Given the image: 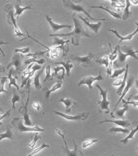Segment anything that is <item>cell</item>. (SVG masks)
<instances>
[{"label":"cell","instance_id":"57","mask_svg":"<svg viewBox=\"0 0 138 156\" xmlns=\"http://www.w3.org/2000/svg\"><path fill=\"white\" fill-rule=\"evenodd\" d=\"M137 77H138V76H137Z\"/></svg>","mask_w":138,"mask_h":156},{"label":"cell","instance_id":"21","mask_svg":"<svg viewBox=\"0 0 138 156\" xmlns=\"http://www.w3.org/2000/svg\"><path fill=\"white\" fill-rule=\"evenodd\" d=\"M14 8H15V16H16V19H18L19 17L21 16V14H22L24 11H26V10H30L32 9V6H22L20 4L19 2H15L14 3Z\"/></svg>","mask_w":138,"mask_h":156},{"label":"cell","instance_id":"37","mask_svg":"<svg viewBox=\"0 0 138 156\" xmlns=\"http://www.w3.org/2000/svg\"><path fill=\"white\" fill-rule=\"evenodd\" d=\"M20 95L18 94L17 91H13V95H12V98H11V102H12V107L11 109H13V111L15 110V104L17 103L18 101H20Z\"/></svg>","mask_w":138,"mask_h":156},{"label":"cell","instance_id":"47","mask_svg":"<svg viewBox=\"0 0 138 156\" xmlns=\"http://www.w3.org/2000/svg\"><path fill=\"white\" fill-rule=\"evenodd\" d=\"M122 101H123V104H127V105L130 104L138 108V101H125V100H122Z\"/></svg>","mask_w":138,"mask_h":156},{"label":"cell","instance_id":"12","mask_svg":"<svg viewBox=\"0 0 138 156\" xmlns=\"http://www.w3.org/2000/svg\"><path fill=\"white\" fill-rule=\"evenodd\" d=\"M45 19L47 20V22H48L49 25H50V28L52 29L53 32H57V31L61 30V29H64V28H72V26L70 25V24H58V23H56L55 21H53V19L48 15H45Z\"/></svg>","mask_w":138,"mask_h":156},{"label":"cell","instance_id":"7","mask_svg":"<svg viewBox=\"0 0 138 156\" xmlns=\"http://www.w3.org/2000/svg\"><path fill=\"white\" fill-rule=\"evenodd\" d=\"M27 90H28V96H27V100L25 102V104L24 105H20V109H19V112L22 114L23 116V121H24V124H25L26 126H29V127H33V126H36L35 124H33L31 122L30 120V117H29V114H28V103H29V91H30V81H28L27 82Z\"/></svg>","mask_w":138,"mask_h":156},{"label":"cell","instance_id":"34","mask_svg":"<svg viewBox=\"0 0 138 156\" xmlns=\"http://www.w3.org/2000/svg\"><path fill=\"white\" fill-rule=\"evenodd\" d=\"M109 132H111V133H124V134H128L130 131L127 128H123V127L115 126V127H111V128L109 129Z\"/></svg>","mask_w":138,"mask_h":156},{"label":"cell","instance_id":"35","mask_svg":"<svg viewBox=\"0 0 138 156\" xmlns=\"http://www.w3.org/2000/svg\"><path fill=\"white\" fill-rule=\"evenodd\" d=\"M96 142H98V139H85L82 142V144H81V148L87 149V148H89L91 145H93Z\"/></svg>","mask_w":138,"mask_h":156},{"label":"cell","instance_id":"43","mask_svg":"<svg viewBox=\"0 0 138 156\" xmlns=\"http://www.w3.org/2000/svg\"><path fill=\"white\" fill-rule=\"evenodd\" d=\"M7 81V77H1V79H0V94L1 93H7V91L5 90L4 88V84L6 83Z\"/></svg>","mask_w":138,"mask_h":156},{"label":"cell","instance_id":"44","mask_svg":"<svg viewBox=\"0 0 138 156\" xmlns=\"http://www.w3.org/2000/svg\"><path fill=\"white\" fill-rule=\"evenodd\" d=\"M15 51L16 53H21V54H28L30 52V47L29 46H26V47H23V48H15Z\"/></svg>","mask_w":138,"mask_h":156},{"label":"cell","instance_id":"25","mask_svg":"<svg viewBox=\"0 0 138 156\" xmlns=\"http://www.w3.org/2000/svg\"><path fill=\"white\" fill-rule=\"evenodd\" d=\"M3 139H8V140H13L14 139L13 132H12V130H11V128H10L9 126L5 129L4 132H2L1 134H0V142H1Z\"/></svg>","mask_w":138,"mask_h":156},{"label":"cell","instance_id":"5","mask_svg":"<svg viewBox=\"0 0 138 156\" xmlns=\"http://www.w3.org/2000/svg\"><path fill=\"white\" fill-rule=\"evenodd\" d=\"M12 125L15 127V128L19 131L21 133H24V132H44V129L42 128L40 126H33V127H29V126H26L25 124H24V121L23 119L21 118H14L12 120Z\"/></svg>","mask_w":138,"mask_h":156},{"label":"cell","instance_id":"54","mask_svg":"<svg viewBox=\"0 0 138 156\" xmlns=\"http://www.w3.org/2000/svg\"><path fill=\"white\" fill-rule=\"evenodd\" d=\"M137 152H138V145H137Z\"/></svg>","mask_w":138,"mask_h":156},{"label":"cell","instance_id":"24","mask_svg":"<svg viewBox=\"0 0 138 156\" xmlns=\"http://www.w3.org/2000/svg\"><path fill=\"white\" fill-rule=\"evenodd\" d=\"M61 87H62V81H57V82L52 85V87L50 88V89H48L47 91L45 92V98L49 99V97H50V95L52 93H54L55 91H57Z\"/></svg>","mask_w":138,"mask_h":156},{"label":"cell","instance_id":"16","mask_svg":"<svg viewBox=\"0 0 138 156\" xmlns=\"http://www.w3.org/2000/svg\"><path fill=\"white\" fill-rule=\"evenodd\" d=\"M103 123H113V124H115V125H117L118 127H123V128H128V127L131 126V124L128 121H125V120H123V119H116V120L105 119L99 122V124H103Z\"/></svg>","mask_w":138,"mask_h":156},{"label":"cell","instance_id":"55","mask_svg":"<svg viewBox=\"0 0 138 156\" xmlns=\"http://www.w3.org/2000/svg\"><path fill=\"white\" fill-rule=\"evenodd\" d=\"M111 156H114V155H113V154H112V155H111Z\"/></svg>","mask_w":138,"mask_h":156},{"label":"cell","instance_id":"27","mask_svg":"<svg viewBox=\"0 0 138 156\" xmlns=\"http://www.w3.org/2000/svg\"><path fill=\"white\" fill-rule=\"evenodd\" d=\"M138 131V121L136 123V126H135V128H134L133 130H131L130 132L127 134V136L125 138H123V139L120 140V143H123V144H127L129 142V140H131L132 138L134 137V135L136 134V132Z\"/></svg>","mask_w":138,"mask_h":156},{"label":"cell","instance_id":"46","mask_svg":"<svg viewBox=\"0 0 138 156\" xmlns=\"http://www.w3.org/2000/svg\"><path fill=\"white\" fill-rule=\"evenodd\" d=\"M40 139V136L38 135V134H36V135H35L34 137H33V139H32V142H31L30 144H29V148L30 149H34L35 148V145H36V143H37V141Z\"/></svg>","mask_w":138,"mask_h":156},{"label":"cell","instance_id":"1","mask_svg":"<svg viewBox=\"0 0 138 156\" xmlns=\"http://www.w3.org/2000/svg\"><path fill=\"white\" fill-rule=\"evenodd\" d=\"M72 19H73V22H74V27H73L72 32L63 33V34H49V36H56V37H59V38H62V37H65V36H72V44L74 46L79 45V40L82 36L90 38L91 33H89L87 30H85V28H84L82 26V24H81L80 20L77 19V16L75 15V14H73L72 15Z\"/></svg>","mask_w":138,"mask_h":156},{"label":"cell","instance_id":"18","mask_svg":"<svg viewBox=\"0 0 138 156\" xmlns=\"http://www.w3.org/2000/svg\"><path fill=\"white\" fill-rule=\"evenodd\" d=\"M128 110V105L124 104L122 108L120 109H116V110L110 112V115L112 118H116V119H123L125 117V113Z\"/></svg>","mask_w":138,"mask_h":156},{"label":"cell","instance_id":"2","mask_svg":"<svg viewBox=\"0 0 138 156\" xmlns=\"http://www.w3.org/2000/svg\"><path fill=\"white\" fill-rule=\"evenodd\" d=\"M54 133L58 134V135L62 138L63 143H64V147H63V152H64L66 156H84L83 152L80 150V148L78 147V145H77L75 140H73L74 148L71 150V149H69L68 143H67V140H66V137H65V133L63 132V131L60 130V129H57V128L54 129Z\"/></svg>","mask_w":138,"mask_h":156},{"label":"cell","instance_id":"31","mask_svg":"<svg viewBox=\"0 0 138 156\" xmlns=\"http://www.w3.org/2000/svg\"><path fill=\"white\" fill-rule=\"evenodd\" d=\"M118 47H119V45H117L115 47V49L113 51H111L110 54L108 55V57H109V65H110L111 68H113V63H114L115 61V59L117 58V52H118Z\"/></svg>","mask_w":138,"mask_h":156},{"label":"cell","instance_id":"19","mask_svg":"<svg viewBox=\"0 0 138 156\" xmlns=\"http://www.w3.org/2000/svg\"><path fill=\"white\" fill-rule=\"evenodd\" d=\"M97 63H99V64L101 65H104L105 68H106V74H107L108 76H111L112 74V68L110 67V65H109V57L108 55H104L103 57L101 58H97L96 60H95Z\"/></svg>","mask_w":138,"mask_h":156},{"label":"cell","instance_id":"33","mask_svg":"<svg viewBox=\"0 0 138 156\" xmlns=\"http://www.w3.org/2000/svg\"><path fill=\"white\" fill-rule=\"evenodd\" d=\"M42 73V70H39V72L36 73L34 75V78H33V84H34V87L36 88V89H41V84H40V75Z\"/></svg>","mask_w":138,"mask_h":156},{"label":"cell","instance_id":"20","mask_svg":"<svg viewBox=\"0 0 138 156\" xmlns=\"http://www.w3.org/2000/svg\"><path fill=\"white\" fill-rule=\"evenodd\" d=\"M59 101L61 102V103L64 104L65 106V112L68 114L71 111V107L74 105H76V101H74L72 98H69V97H64V98H60Z\"/></svg>","mask_w":138,"mask_h":156},{"label":"cell","instance_id":"6","mask_svg":"<svg viewBox=\"0 0 138 156\" xmlns=\"http://www.w3.org/2000/svg\"><path fill=\"white\" fill-rule=\"evenodd\" d=\"M96 88L99 90V93L101 95V100L98 101L97 103L100 106L99 111H104L105 113H110V103H109L107 99V94H108V89H103L99 84H96Z\"/></svg>","mask_w":138,"mask_h":156},{"label":"cell","instance_id":"4","mask_svg":"<svg viewBox=\"0 0 138 156\" xmlns=\"http://www.w3.org/2000/svg\"><path fill=\"white\" fill-rule=\"evenodd\" d=\"M5 13H6L7 22L14 26V34L18 37L24 36V34L21 32V30L19 29L18 25H17V22H16V19H15V12L13 11V5L12 4L8 3V4L5 6Z\"/></svg>","mask_w":138,"mask_h":156},{"label":"cell","instance_id":"15","mask_svg":"<svg viewBox=\"0 0 138 156\" xmlns=\"http://www.w3.org/2000/svg\"><path fill=\"white\" fill-rule=\"evenodd\" d=\"M135 82V80H134V78H133V76H131L129 78V79H127V82H126V85H125V87H124V89H123V91H122V93H121V95H120V97H119V100L117 101V103L115 104V107H114V110H116V108H117V106H118V104L121 102L122 100H123V98H124V96L125 95L128 93L129 92V90L131 89V87H132V85H133V83Z\"/></svg>","mask_w":138,"mask_h":156},{"label":"cell","instance_id":"39","mask_svg":"<svg viewBox=\"0 0 138 156\" xmlns=\"http://www.w3.org/2000/svg\"><path fill=\"white\" fill-rule=\"evenodd\" d=\"M125 72V67H123V68H119V69H115L114 71L112 72V74H111V78H118V77H120V75L121 74H123Z\"/></svg>","mask_w":138,"mask_h":156},{"label":"cell","instance_id":"50","mask_svg":"<svg viewBox=\"0 0 138 156\" xmlns=\"http://www.w3.org/2000/svg\"><path fill=\"white\" fill-rule=\"evenodd\" d=\"M133 99H134V100H135V101H138V94L134 95V96H133Z\"/></svg>","mask_w":138,"mask_h":156},{"label":"cell","instance_id":"9","mask_svg":"<svg viewBox=\"0 0 138 156\" xmlns=\"http://www.w3.org/2000/svg\"><path fill=\"white\" fill-rule=\"evenodd\" d=\"M100 80H103V76H102L101 72H99L97 75H87L84 78H82V79L77 83V86L86 85V86L91 90L92 89V84H93L95 81H100Z\"/></svg>","mask_w":138,"mask_h":156},{"label":"cell","instance_id":"3","mask_svg":"<svg viewBox=\"0 0 138 156\" xmlns=\"http://www.w3.org/2000/svg\"><path fill=\"white\" fill-rule=\"evenodd\" d=\"M63 4L66 7L67 9H69L70 11H73V12H80V13H83L85 14V15L89 18L90 20L92 21H98V22H100V20H106V19H100V18H95V17H92L89 12H87V10L84 8V7L81 5V4H78V3H75L73 1H70V0H64L63 1Z\"/></svg>","mask_w":138,"mask_h":156},{"label":"cell","instance_id":"52","mask_svg":"<svg viewBox=\"0 0 138 156\" xmlns=\"http://www.w3.org/2000/svg\"><path fill=\"white\" fill-rule=\"evenodd\" d=\"M0 117H1V109H0ZM2 124V122H0V125Z\"/></svg>","mask_w":138,"mask_h":156},{"label":"cell","instance_id":"13","mask_svg":"<svg viewBox=\"0 0 138 156\" xmlns=\"http://www.w3.org/2000/svg\"><path fill=\"white\" fill-rule=\"evenodd\" d=\"M109 32H111V33H113L115 35L116 37H117L119 40H120V42H123V41H129V40H131V39L135 36V34H137L138 33V21L136 22V29L133 31V32H131V33H129V34H127V35H125V36H122V35H120L117 31L116 30H114V29H110L109 30Z\"/></svg>","mask_w":138,"mask_h":156},{"label":"cell","instance_id":"29","mask_svg":"<svg viewBox=\"0 0 138 156\" xmlns=\"http://www.w3.org/2000/svg\"><path fill=\"white\" fill-rule=\"evenodd\" d=\"M120 50H121L123 53H125V54H127L128 56H131V57H133L134 59L138 61V57H137L136 53L133 50L132 47H130V46H124V47H120Z\"/></svg>","mask_w":138,"mask_h":156},{"label":"cell","instance_id":"48","mask_svg":"<svg viewBox=\"0 0 138 156\" xmlns=\"http://www.w3.org/2000/svg\"><path fill=\"white\" fill-rule=\"evenodd\" d=\"M5 44H8V42H5V41H0V46H1V45H5ZM0 52H1V55H2V56H5V53L3 52V50L1 49V47H0Z\"/></svg>","mask_w":138,"mask_h":156},{"label":"cell","instance_id":"40","mask_svg":"<svg viewBox=\"0 0 138 156\" xmlns=\"http://www.w3.org/2000/svg\"><path fill=\"white\" fill-rule=\"evenodd\" d=\"M31 106H32L33 110L37 111V112L43 111V106H42V104L40 103L39 101H33L32 104H31Z\"/></svg>","mask_w":138,"mask_h":156},{"label":"cell","instance_id":"14","mask_svg":"<svg viewBox=\"0 0 138 156\" xmlns=\"http://www.w3.org/2000/svg\"><path fill=\"white\" fill-rule=\"evenodd\" d=\"M77 17H78V19L81 20L82 22L85 24V25L88 27V28H90V29L93 31V32L95 34H97L99 32V29L101 28V25H102V23L101 22H97V23H91L88 21L87 18H85V17H83V16H81V15H77Z\"/></svg>","mask_w":138,"mask_h":156},{"label":"cell","instance_id":"45","mask_svg":"<svg viewBox=\"0 0 138 156\" xmlns=\"http://www.w3.org/2000/svg\"><path fill=\"white\" fill-rule=\"evenodd\" d=\"M46 54V50L45 51H36V52H34V53H28V54H26L27 57H31V58H37L38 56H40V55H44Z\"/></svg>","mask_w":138,"mask_h":156},{"label":"cell","instance_id":"36","mask_svg":"<svg viewBox=\"0 0 138 156\" xmlns=\"http://www.w3.org/2000/svg\"><path fill=\"white\" fill-rule=\"evenodd\" d=\"M49 147V145L48 144H45V143H43V144H41L39 147H36V148H34V149L31 151V153H29V154H27L26 156H34V155H36L37 153H39V152L41 151V150H43L44 148H48Z\"/></svg>","mask_w":138,"mask_h":156},{"label":"cell","instance_id":"49","mask_svg":"<svg viewBox=\"0 0 138 156\" xmlns=\"http://www.w3.org/2000/svg\"><path fill=\"white\" fill-rule=\"evenodd\" d=\"M5 70H6V68H5V67H4V66H3L2 64H0V73L4 72V71H5Z\"/></svg>","mask_w":138,"mask_h":156},{"label":"cell","instance_id":"17","mask_svg":"<svg viewBox=\"0 0 138 156\" xmlns=\"http://www.w3.org/2000/svg\"><path fill=\"white\" fill-rule=\"evenodd\" d=\"M65 69L63 68L62 66H56L54 67V68L52 69V71H51V77L52 78H57V79L59 81H62L63 80V78H64L65 76Z\"/></svg>","mask_w":138,"mask_h":156},{"label":"cell","instance_id":"53","mask_svg":"<svg viewBox=\"0 0 138 156\" xmlns=\"http://www.w3.org/2000/svg\"><path fill=\"white\" fill-rule=\"evenodd\" d=\"M135 53H138V50H136V51H135Z\"/></svg>","mask_w":138,"mask_h":156},{"label":"cell","instance_id":"32","mask_svg":"<svg viewBox=\"0 0 138 156\" xmlns=\"http://www.w3.org/2000/svg\"><path fill=\"white\" fill-rule=\"evenodd\" d=\"M109 3H110V5L112 7H114L117 11H120L122 8L125 7V1H113V0H110Z\"/></svg>","mask_w":138,"mask_h":156},{"label":"cell","instance_id":"28","mask_svg":"<svg viewBox=\"0 0 138 156\" xmlns=\"http://www.w3.org/2000/svg\"><path fill=\"white\" fill-rule=\"evenodd\" d=\"M13 72H14V70L11 68V69H9V72H8V76H7V78L9 79V87H11V86H14L16 88L17 90H20V87L17 85L16 83V78L15 77H13Z\"/></svg>","mask_w":138,"mask_h":156},{"label":"cell","instance_id":"56","mask_svg":"<svg viewBox=\"0 0 138 156\" xmlns=\"http://www.w3.org/2000/svg\"><path fill=\"white\" fill-rule=\"evenodd\" d=\"M0 79H1V77H0Z\"/></svg>","mask_w":138,"mask_h":156},{"label":"cell","instance_id":"10","mask_svg":"<svg viewBox=\"0 0 138 156\" xmlns=\"http://www.w3.org/2000/svg\"><path fill=\"white\" fill-rule=\"evenodd\" d=\"M54 113L56 115H58L62 118H64L68 121H80V120H85L88 118L89 116V113L88 112H83V113H78L76 115H68V114H64L62 112H59V111H54Z\"/></svg>","mask_w":138,"mask_h":156},{"label":"cell","instance_id":"11","mask_svg":"<svg viewBox=\"0 0 138 156\" xmlns=\"http://www.w3.org/2000/svg\"><path fill=\"white\" fill-rule=\"evenodd\" d=\"M94 58V54L91 52H88L86 55H82V56H75V55H71L70 56V59L73 60L79 64L83 65V66H88L90 65L91 61Z\"/></svg>","mask_w":138,"mask_h":156},{"label":"cell","instance_id":"8","mask_svg":"<svg viewBox=\"0 0 138 156\" xmlns=\"http://www.w3.org/2000/svg\"><path fill=\"white\" fill-rule=\"evenodd\" d=\"M11 67H14L15 68V73L16 74H19L22 71V56L18 53H15L13 56L10 62L7 64L6 66V69H11Z\"/></svg>","mask_w":138,"mask_h":156},{"label":"cell","instance_id":"38","mask_svg":"<svg viewBox=\"0 0 138 156\" xmlns=\"http://www.w3.org/2000/svg\"><path fill=\"white\" fill-rule=\"evenodd\" d=\"M45 62V60L44 59H37V58H30V59H27V60H25L24 61V64L25 65H29V64H31V63H36V64H39V65H41V64H43V63Z\"/></svg>","mask_w":138,"mask_h":156},{"label":"cell","instance_id":"41","mask_svg":"<svg viewBox=\"0 0 138 156\" xmlns=\"http://www.w3.org/2000/svg\"><path fill=\"white\" fill-rule=\"evenodd\" d=\"M127 57H128V55L125 54V53H123L121 50H120V46L118 47V61L120 63H124L126 61Z\"/></svg>","mask_w":138,"mask_h":156},{"label":"cell","instance_id":"22","mask_svg":"<svg viewBox=\"0 0 138 156\" xmlns=\"http://www.w3.org/2000/svg\"><path fill=\"white\" fill-rule=\"evenodd\" d=\"M55 64L62 66L63 68L65 69V72H66V75L67 76H70L71 74V70L73 68V64L71 63L70 60H67V61H59V62H55Z\"/></svg>","mask_w":138,"mask_h":156},{"label":"cell","instance_id":"51","mask_svg":"<svg viewBox=\"0 0 138 156\" xmlns=\"http://www.w3.org/2000/svg\"><path fill=\"white\" fill-rule=\"evenodd\" d=\"M135 86H136V88L138 89V80H136V81H135Z\"/></svg>","mask_w":138,"mask_h":156},{"label":"cell","instance_id":"23","mask_svg":"<svg viewBox=\"0 0 138 156\" xmlns=\"http://www.w3.org/2000/svg\"><path fill=\"white\" fill-rule=\"evenodd\" d=\"M90 8L92 9H101V10H104V11H106L107 13H109L112 17H114V18H117V19H122V15L118 12H115V11H111V10H109L107 7L105 6H102V5H98V6H90Z\"/></svg>","mask_w":138,"mask_h":156},{"label":"cell","instance_id":"42","mask_svg":"<svg viewBox=\"0 0 138 156\" xmlns=\"http://www.w3.org/2000/svg\"><path fill=\"white\" fill-rule=\"evenodd\" d=\"M51 77V67L49 64L46 65L45 67V77H44V82H46L47 80H49Z\"/></svg>","mask_w":138,"mask_h":156},{"label":"cell","instance_id":"30","mask_svg":"<svg viewBox=\"0 0 138 156\" xmlns=\"http://www.w3.org/2000/svg\"><path fill=\"white\" fill-rule=\"evenodd\" d=\"M131 1L130 0H125V7H124V11H123L122 19L126 20L129 18L130 16V7H131Z\"/></svg>","mask_w":138,"mask_h":156},{"label":"cell","instance_id":"26","mask_svg":"<svg viewBox=\"0 0 138 156\" xmlns=\"http://www.w3.org/2000/svg\"><path fill=\"white\" fill-rule=\"evenodd\" d=\"M53 37V42H52V47H62V46L66 45L67 43H69V40H63L62 38L56 37V36H51Z\"/></svg>","mask_w":138,"mask_h":156}]
</instances>
